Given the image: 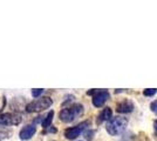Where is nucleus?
Wrapping results in <instances>:
<instances>
[{
	"label": "nucleus",
	"mask_w": 157,
	"mask_h": 141,
	"mask_svg": "<svg viewBox=\"0 0 157 141\" xmlns=\"http://www.w3.org/2000/svg\"><path fill=\"white\" fill-rule=\"evenodd\" d=\"M21 118L13 113H4L0 114V125L2 126H17L21 122Z\"/></svg>",
	"instance_id": "39448f33"
},
{
	"label": "nucleus",
	"mask_w": 157,
	"mask_h": 141,
	"mask_svg": "<svg viewBox=\"0 0 157 141\" xmlns=\"http://www.w3.org/2000/svg\"><path fill=\"white\" fill-rule=\"evenodd\" d=\"M53 105V100L49 96H40L36 100L29 102L26 106L27 113H32V112H41L45 111L47 108H49Z\"/></svg>",
	"instance_id": "7ed1b4c3"
},
{
	"label": "nucleus",
	"mask_w": 157,
	"mask_h": 141,
	"mask_svg": "<svg viewBox=\"0 0 157 141\" xmlns=\"http://www.w3.org/2000/svg\"><path fill=\"white\" fill-rule=\"evenodd\" d=\"M150 109L152 113H155V114H157V100L152 101L150 104Z\"/></svg>",
	"instance_id": "ddd939ff"
},
{
	"label": "nucleus",
	"mask_w": 157,
	"mask_h": 141,
	"mask_svg": "<svg viewBox=\"0 0 157 141\" xmlns=\"http://www.w3.org/2000/svg\"><path fill=\"white\" fill-rule=\"evenodd\" d=\"M117 113L121 114H125V113H130L134 111V104L130 100H124L122 102L117 104V108H116Z\"/></svg>",
	"instance_id": "6e6552de"
},
{
	"label": "nucleus",
	"mask_w": 157,
	"mask_h": 141,
	"mask_svg": "<svg viewBox=\"0 0 157 141\" xmlns=\"http://www.w3.org/2000/svg\"><path fill=\"white\" fill-rule=\"evenodd\" d=\"M156 93V89H154V88H149V89H144L143 94L145 96H152L154 94Z\"/></svg>",
	"instance_id": "f8f14e48"
},
{
	"label": "nucleus",
	"mask_w": 157,
	"mask_h": 141,
	"mask_svg": "<svg viewBox=\"0 0 157 141\" xmlns=\"http://www.w3.org/2000/svg\"><path fill=\"white\" fill-rule=\"evenodd\" d=\"M53 118H54V111H51V112L45 116L44 121H42V127H45V128L49 127L51 123H52V121H53Z\"/></svg>",
	"instance_id": "9d476101"
},
{
	"label": "nucleus",
	"mask_w": 157,
	"mask_h": 141,
	"mask_svg": "<svg viewBox=\"0 0 157 141\" xmlns=\"http://www.w3.org/2000/svg\"><path fill=\"white\" fill-rule=\"evenodd\" d=\"M89 126H90V122H89V121H82L81 123H78V125L74 126V127L67 128L65 131L66 139H68V140H74V139H76V138L80 136L81 133H83Z\"/></svg>",
	"instance_id": "20e7f679"
},
{
	"label": "nucleus",
	"mask_w": 157,
	"mask_h": 141,
	"mask_svg": "<svg viewBox=\"0 0 157 141\" xmlns=\"http://www.w3.org/2000/svg\"><path fill=\"white\" fill-rule=\"evenodd\" d=\"M83 113V106L81 104H74L72 106L63 108L59 113V118L62 122H72Z\"/></svg>",
	"instance_id": "f257e3e1"
},
{
	"label": "nucleus",
	"mask_w": 157,
	"mask_h": 141,
	"mask_svg": "<svg viewBox=\"0 0 157 141\" xmlns=\"http://www.w3.org/2000/svg\"><path fill=\"white\" fill-rule=\"evenodd\" d=\"M113 115V111H111L109 107L105 108L100 114H98V123H102L103 121H109L113 118L111 116Z\"/></svg>",
	"instance_id": "1a4fd4ad"
},
{
	"label": "nucleus",
	"mask_w": 157,
	"mask_h": 141,
	"mask_svg": "<svg viewBox=\"0 0 157 141\" xmlns=\"http://www.w3.org/2000/svg\"><path fill=\"white\" fill-rule=\"evenodd\" d=\"M128 126V119L124 116H114L107 123V132L110 135H118L121 134Z\"/></svg>",
	"instance_id": "f03ea898"
},
{
	"label": "nucleus",
	"mask_w": 157,
	"mask_h": 141,
	"mask_svg": "<svg viewBox=\"0 0 157 141\" xmlns=\"http://www.w3.org/2000/svg\"><path fill=\"white\" fill-rule=\"evenodd\" d=\"M35 133H36V127L34 125H27V126H25V127L20 131L19 138L21 140H28Z\"/></svg>",
	"instance_id": "0eeeda50"
},
{
	"label": "nucleus",
	"mask_w": 157,
	"mask_h": 141,
	"mask_svg": "<svg viewBox=\"0 0 157 141\" xmlns=\"http://www.w3.org/2000/svg\"><path fill=\"white\" fill-rule=\"evenodd\" d=\"M109 98H110V94H109L108 91H105V89L95 91V94L93 96V105L95 107H102Z\"/></svg>",
	"instance_id": "423d86ee"
},
{
	"label": "nucleus",
	"mask_w": 157,
	"mask_h": 141,
	"mask_svg": "<svg viewBox=\"0 0 157 141\" xmlns=\"http://www.w3.org/2000/svg\"><path fill=\"white\" fill-rule=\"evenodd\" d=\"M93 134H94V131L92 132H88V133H86V139L88 141H92L93 140Z\"/></svg>",
	"instance_id": "4468645a"
},
{
	"label": "nucleus",
	"mask_w": 157,
	"mask_h": 141,
	"mask_svg": "<svg viewBox=\"0 0 157 141\" xmlns=\"http://www.w3.org/2000/svg\"><path fill=\"white\" fill-rule=\"evenodd\" d=\"M44 93V89H41V88H35V89H32V96L33 98H40L41 96V94Z\"/></svg>",
	"instance_id": "9b49d317"
},
{
	"label": "nucleus",
	"mask_w": 157,
	"mask_h": 141,
	"mask_svg": "<svg viewBox=\"0 0 157 141\" xmlns=\"http://www.w3.org/2000/svg\"><path fill=\"white\" fill-rule=\"evenodd\" d=\"M154 127H155V134L157 135V120L154 122Z\"/></svg>",
	"instance_id": "2eb2a0df"
}]
</instances>
